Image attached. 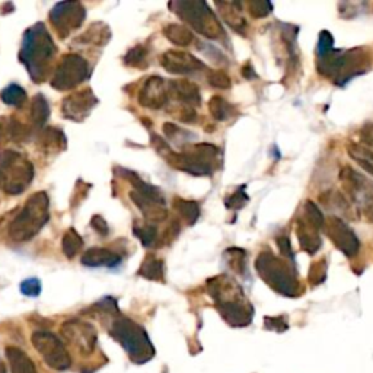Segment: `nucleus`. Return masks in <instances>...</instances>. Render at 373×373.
Segmentation results:
<instances>
[{
  "label": "nucleus",
  "mask_w": 373,
  "mask_h": 373,
  "mask_svg": "<svg viewBox=\"0 0 373 373\" xmlns=\"http://www.w3.org/2000/svg\"><path fill=\"white\" fill-rule=\"evenodd\" d=\"M56 53V44L43 22H37L23 34L19 60L35 83L45 82L50 75Z\"/></svg>",
  "instance_id": "obj_1"
},
{
  "label": "nucleus",
  "mask_w": 373,
  "mask_h": 373,
  "mask_svg": "<svg viewBox=\"0 0 373 373\" xmlns=\"http://www.w3.org/2000/svg\"><path fill=\"white\" fill-rule=\"evenodd\" d=\"M207 291L222 318L232 327H247L252 321L254 309L235 280L225 274L218 275L207 282Z\"/></svg>",
  "instance_id": "obj_2"
},
{
  "label": "nucleus",
  "mask_w": 373,
  "mask_h": 373,
  "mask_svg": "<svg viewBox=\"0 0 373 373\" xmlns=\"http://www.w3.org/2000/svg\"><path fill=\"white\" fill-rule=\"evenodd\" d=\"M48 219H50V199L44 191L34 192L10 221L8 235L14 242H27L38 235Z\"/></svg>",
  "instance_id": "obj_3"
},
{
  "label": "nucleus",
  "mask_w": 373,
  "mask_h": 373,
  "mask_svg": "<svg viewBox=\"0 0 373 373\" xmlns=\"http://www.w3.org/2000/svg\"><path fill=\"white\" fill-rule=\"evenodd\" d=\"M110 335L127 352L131 362L143 365L153 359L155 348L148 332L133 319L117 317L110 327Z\"/></svg>",
  "instance_id": "obj_4"
},
{
  "label": "nucleus",
  "mask_w": 373,
  "mask_h": 373,
  "mask_svg": "<svg viewBox=\"0 0 373 373\" xmlns=\"http://www.w3.org/2000/svg\"><path fill=\"white\" fill-rule=\"evenodd\" d=\"M256 269L260 278L278 293L295 297L299 295V282L293 267L270 251L260 252L256 260Z\"/></svg>",
  "instance_id": "obj_5"
},
{
  "label": "nucleus",
  "mask_w": 373,
  "mask_h": 373,
  "mask_svg": "<svg viewBox=\"0 0 373 373\" xmlns=\"http://www.w3.org/2000/svg\"><path fill=\"white\" fill-rule=\"evenodd\" d=\"M35 177L32 162L16 150L0 152V190L9 196L25 191Z\"/></svg>",
  "instance_id": "obj_6"
},
{
  "label": "nucleus",
  "mask_w": 373,
  "mask_h": 373,
  "mask_svg": "<svg viewBox=\"0 0 373 373\" xmlns=\"http://www.w3.org/2000/svg\"><path fill=\"white\" fill-rule=\"evenodd\" d=\"M366 54L360 48L354 50H332L319 57V74L330 78L335 85H346L352 78L365 74Z\"/></svg>",
  "instance_id": "obj_7"
},
{
  "label": "nucleus",
  "mask_w": 373,
  "mask_h": 373,
  "mask_svg": "<svg viewBox=\"0 0 373 373\" xmlns=\"http://www.w3.org/2000/svg\"><path fill=\"white\" fill-rule=\"evenodd\" d=\"M170 8L192 30L210 40H222L225 30L206 2H172Z\"/></svg>",
  "instance_id": "obj_8"
},
{
  "label": "nucleus",
  "mask_w": 373,
  "mask_h": 373,
  "mask_svg": "<svg viewBox=\"0 0 373 373\" xmlns=\"http://www.w3.org/2000/svg\"><path fill=\"white\" fill-rule=\"evenodd\" d=\"M123 172L126 174L124 178L133 185V190L130 191V199L140 209L146 222H163L168 218V210L162 191L158 187L144 183L135 172L126 170H123Z\"/></svg>",
  "instance_id": "obj_9"
},
{
  "label": "nucleus",
  "mask_w": 373,
  "mask_h": 373,
  "mask_svg": "<svg viewBox=\"0 0 373 373\" xmlns=\"http://www.w3.org/2000/svg\"><path fill=\"white\" fill-rule=\"evenodd\" d=\"M340 179L347 197L363 213L365 219L373 223V183L363 174L354 171L352 166H344Z\"/></svg>",
  "instance_id": "obj_10"
},
{
  "label": "nucleus",
  "mask_w": 373,
  "mask_h": 373,
  "mask_svg": "<svg viewBox=\"0 0 373 373\" xmlns=\"http://www.w3.org/2000/svg\"><path fill=\"white\" fill-rule=\"evenodd\" d=\"M91 76V66L79 54L70 53L63 56L56 67L50 85L57 91H70L88 80Z\"/></svg>",
  "instance_id": "obj_11"
},
{
  "label": "nucleus",
  "mask_w": 373,
  "mask_h": 373,
  "mask_svg": "<svg viewBox=\"0 0 373 373\" xmlns=\"http://www.w3.org/2000/svg\"><path fill=\"white\" fill-rule=\"evenodd\" d=\"M31 343L43 357L44 363L52 369L63 372L71 368L70 353L56 334L50 331H35L31 335Z\"/></svg>",
  "instance_id": "obj_12"
},
{
  "label": "nucleus",
  "mask_w": 373,
  "mask_h": 373,
  "mask_svg": "<svg viewBox=\"0 0 373 373\" xmlns=\"http://www.w3.org/2000/svg\"><path fill=\"white\" fill-rule=\"evenodd\" d=\"M87 18V9L76 0L58 2L50 10V22L60 38H66L69 35L82 27Z\"/></svg>",
  "instance_id": "obj_13"
},
{
  "label": "nucleus",
  "mask_w": 373,
  "mask_h": 373,
  "mask_svg": "<svg viewBox=\"0 0 373 373\" xmlns=\"http://www.w3.org/2000/svg\"><path fill=\"white\" fill-rule=\"evenodd\" d=\"M62 337L80 356H91L98 341L95 327L79 319L66 321L62 326Z\"/></svg>",
  "instance_id": "obj_14"
},
{
  "label": "nucleus",
  "mask_w": 373,
  "mask_h": 373,
  "mask_svg": "<svg viewBox=\"0 0 373 373\" xmlns=\"http://www.w3.org/2000/svg\"><path fill=\"white\" fill-rule=\"evenodd\" d=\"M326 229L331 242L335 245L337 249H340L347 258H353L357 256L360 242L354 231L348 226L343 219L332 216L328 221H326Z\"/></svg>",
  "instance_id": "obj_15"
},
{
  "label": "nucleus",
  "mask_w": 373,
  "mask_h": 373,
  "mask_svg": "<svg viewBox=\"0 0 373 373\" xmlns=\"http://www.w3.org/2000/svg\"><path fill=\"white\" fill-rule=\"evenodd\" d=\"M96 105H98V98L95 96L93 91L91 88H85L66 96L62 102V113L65 118L80 123L89 117Z\"/></svg>",
  "instance_id": "obj_16"
},
{
  "label": "nucleus",
  "mask_w": 373,
  "mask_h": 373,
  "mask_svg": "<svg viewBox=\"0 0 373 373\" xmlns=\"http://www.w3.org/2000/svg\"><path fill=\"white\" fill-rule=\"evenodd\" d=\"M161 65L172 75H191L200 70H206L207 66L200 58L181 50H170L162 54Z\"/></svg>",
  "instance_id": "obj_17"
},
{
  "label": "nucleus",
  "mask_w": 373,
  "mask_h": 373,
  "mask_svg": "<svg viewBox=\"0 0 373 373\" xmlns=\"http://www.w3.org/2000/svg\"><path fill=\"white\" fill-rule=\"evenodd\" d=\"M170 102L168 82L159 76H150L139 92V104L149 110H161Z\"/></svg>",
  "instance_id": "obj_18"
},
{
  "label": "nucleus",
  "mask_w": 373,
  "mask_h": 373,
  "mask_svg": "<svg viewBox=\"0 0 373 373\" xmlns=\"http://www.w3.org/2000/svg\"><path fill=\"white\" fill-rule=\"evenodd\" d=\"M168 89H170V98H175L177 101L187 104L188 106H199L201 104L200 89L190 80H170L168 82Z\"/></svg>",
  "instance_id": "obj_19"
},
{
  "label": "nucleus",
  "mask_w": 373,
  "mask_h": 373,
  "mask_svg": "<svg viewBox=\"0 0 373 373\" xmlns=\"http://www.w3.org/2000/svg\"><path fill=\"white\" fill-rule=\"evenodd\" d=\"M31 137V128L15 117H0V143H22Z\"/></svg>",
  "instance_id": "obj_20"
},
{
  "label": "nucleus",
  "mask_w": 373,
  "mask_h": 373,
  "mask_svg": "<svg viewBox=\"0 0 373 373\" xmlns=\"http://www.w3.org/2000/svg\"><path fill=\"white\" fill-rule=\"evenodd\" d=\"M80 262L83 266L96 269V267H108L114 269L122 264V257L117 252L108 248H91L82 256Z\"/></svg>",
  "instance_id": "obj_21"
},
{
  "label": "nucleus",
  "mask_w": 373,
  "mask_h": 373,
  "mask_svg": "<svg viewBox=\"0 0 373 373\" xmlns=\"http://www.w3.org/2000/svg\"><path fill=\"white\" fill-rule=\"evenodd\" d=\"M319 200H321L324 207L334 212V213H339L340 216H344L346 219H350V221L359 219V214H357L356 209L352 206V203L348 201L346 199V196H343L341 192H339V191L324 192V194L319 196Z\"/></svg>",
  "instance_id": "obj_22"
},
{
  "label": "nucleus",
  "mask_w": 373,
  "mask_h": 373,
  "mask_svg": "<svg viewBox=\"0 0 373 373\" xmlns=\"http://www.w3.org/2000/svg\"><path fill=\"white\" fill-rule=\"evenodd\" d=\"M319 231L314 229L310 225H308L302 218L297 219L296 222V235L299 239L300 248H302L305 252H308L309 256H314L318 252V249L322 245L321 236L318 235Z\"/></svg>",
  "instance_id": "obj_23"
},
{
  "label": "nucleus",
  "mask_w": 373,
  "mask_h": 373,
  "mask_svg": "<svg viewBox=\"0 0 373 373\" xmlns=\"http://www.w3.org/2000/svg\"><path fill=\"white\" fill-rule=\"evenodd\" d=\"M37 142L38 146L44 150V152H53V153H58L66 149V136L60 128L57 127H44L38 131L37 136Z\"/></svg>",
  "instance_id": "obj_24"
},
{
  "label": "nucleus",
  "mask_w": 373,
  "mask_h": 373,
  "mask_svg": "<svg viewBox=\"0 0 373 373\" xmlns=\"http://www.w3.org/2000/svg\"><path fill=\"white\" fill-rule=\"evenodd\" d=\"M5 353L9 362L10 373H38L32 359L22 348L16 346H8Z\"/></svg>",
  "instance_id": "obj_25"
},
{
  "label": "nucleus",
  "mask_w": 373,
  "mask_h": 373,
  "mask_svg": "<svg viewBox=\"0 0 373 373\" xmlns=\"http://www.w3.org/2000/svg\"><path fill=\"white\" fill-rule=\"evenodd\" d=\"M216 8L219 9L222 18L225 22L229 25L234 31L245 35L248 23L245 18L240 14V10L238 9V3H231V2H216Z\"/></svg>",
  "instance_id": "obj_26"
},
{
  "label": "nucleus",
  "mask_w": 373,
  "mask_h": 373,
  "mask_svg": "<svg viewBox=\"0 0 373 373\" xmlns=\"http://www.w3.org/2000/svg\"><path fill=\"white\" fill-rule=\"evenodd\" d=\"M137 274L148 280L163 282V278H165L163 261L156 258L155 256H146V258H144L142 262Z\"/></svg>",
  "instance_id": "obj_27"
},
{
  "label": "nucleus",
  "mask_w": 373,
  "mask_h": 373,
  "mask_svg": "<svg viewBox=\"0 0 373 373\" xmlns=\"http://www.w3.org/2000/svg\"><path fill=\"white\" fill-rule=\"evenodd\" d=\"M48 117H50V105L43 93H37L32 98L31 105V120L34 127L38 130L44 128Z\"/></svg>",
  "instance_id": "obj_28"
},
{
  "label": "nucleus",
  "mask_w": 373,
  "mask_h": 373,
  "mask_svg": "<svg viewBox=\"0 0 373 373\" xmlns=\"http://www.w3.org/2000/svg\"><path fill=\"white\" fill-rule=\"evenodd\" d=\"M110 38H111L110 28H108L102 22H95L85 31V34H83L80 38H78V41L102 47L110 41Z\"/></svg>",
  "instance_id": "obj_29"
},
{
  "label": "nucleus",
  "mask_w": 373,
  "mask_h": 373,
  "mask_svg": "<svg viewBox=\"0 0 373 373\" xmlns=\"http://www.w3.org/2000/svg\"><path fill=\"white\" fill-rule=\"evenodd\" d=\"M347 152H348V156L362 166L368 174L373 175V150L372 149L363 146V144H360V143H348Z\"/></svg>",
  "instance_id": "obj_30"
},
{
  "label": "nucleus",
  "mask_w": 373,
  "mask_h": 373,
  "mask_svg": "<svg viewBox=\"0 0 373 373\" xmlns=\"http://www.w3.org/2000/svg\"><path fill=\"white\" fill-rule=\"evenodd\" d=\"M163 35L166 40H170L178 47H187L194 40L192 32L187 27L179 25V23H168L163 28Z\"/></svg>",
  "instance_id": "obj_31"
},
{
  "label": "nucleus",
  "mask_w": 373,
  "mask_h": 373,
  "mask_svg": "<svg viewBox=\"0 0 373 373\" xmlns=\"http://www.w3.org/2000/svg\"><path fill=\"white\" fill-rule=\"evenodd\" d=\"M209 111L216 122H226V120H229L236 113L235 106L222 98V96H213L209 101Z\"/></svg>",
  "instance_id": "obj_32"
},
{
  "label": "nucleus",
  "mask_w": 373,
  "mask_h": 373,
  "mask_svg": "<svg viewBox=\"0 0 373 373\" xmlns=\"http://www.w3.org/2000/svg\"><path fill=\"white\" fill-rule=\"evenodd\" d=\"M172 204H174V209L179 213V216H181L188 225H194L197 222L200 216V207L196 201L175 197Z\"/></svg>",
  "instance_id": "obj_33"
},
{
  "label": "nucleus",
  "mask_w": 373,
  "mask_h": 373,
  "mask_svg": "<svg viewBox=\"0 0 373 373\" xmlns=\"http://www.w3.org/2000/svg\"><path fill=\"white\" fill-rule=\"evenodd\" d=\"M133 234L140 239L143 247H155L158 242V229L153 223L149 222H136L133 225Z\"/></svg>",
  "instance_id": "obj_34"
},
{
  "label": "nucleus",
  "mask_w": 373,
  "mask_h": 373,
  "mask_svg": "<svg viewBox=\"0 0 373 373\" xmlns=\"http://www.w3.org/2000/svg\"><path fill=\"white\" fill-rule=\"evenodd\" d=\"M0 100L9 106H22L27 101V91L16 83H10L0 92Z\"/></svg>",
  "instance_id": "obj_35"
},
{
  "label": "nucleus",
  "mask_w": 373,
  "mask_h": 373,
  "mask_svg": "<svg viewBox=\"0 0 373 373\" xmlns=\"http://www.w3.org/2000/svg\"><path fill=\"white\" fill-rule=\"evenodd\" d=\"M82 248H83V238L78 234L76 229L70 227L69 231H66L62 240V249L65 252V256L67 258H74L79 254Z\"/></svg>",
  "instance_id": "obj_36"
},
{
  "label": "nucleus",
  "mask_w": 373,
  "mask_h": 373,
  "mask_svg": "<svg viewBox=\"0 0 373 373\" xmlns=\"http://www.w3.org/2000/svg\"><path fill=\"white\" fill-rule=\"evenodd\" d=\"M225 260L227 261V266L231 267V270L239 275H244L247 273V254L244 249L229 248L225 252Z\"/></svg>",
  "instance_id": "obj_37"
},
{
  "label": "nucleus",
  "mask_w": 373,
  "mask_h": 373,
  "mask_svg": "<svg viewBox=\"0 0 373 373\" xmlns=\"http://www.w3.org/2000/svg\"><path fill=\"white\" fill-rule=\"evenodd\" d=\"M302 219L317 231L324 229V226H326V219H324L322 212L318 209L315 203H312L309 200L304 203V218Z\"/></svg>",
  "instance_id": "obj_38"
},
{
  "label": "nucleus",
  "mask_w": 373,
  "mask_h": 373,
  "mask_svg": "<svg viewBox=\"0 0 373 373\" xmlns=\"http://www.w3.org/2000/svg\"><path fill=\"white\" fill-rule=\"evenodd\" d=\"M148 60V50L143 45H136L130 48L124 56V63L130 67H144Z\"/></svg>",
  "instance_id": "obj_39"
},
{
  "label": "nucleus",
  "mask_w": 373,
  "mask_h": 373,
  "mask_svg": "<svg viewBox=\"0 0 373 373\" xmlns=\"http://www.w3.org/2000/svg\"><path fill=\"white\" fill-rule=\"evenodd\" d=\"M248 200H249V197L247 196V192H245V185H242L240 188H238L234 194L226 197L225 206L231 210H239L245 206Z\"/></svg>",
  "instance_id": "obj_40"
},
{
  "label": "nucleus",
  "mask_w": 373,
  "mask_h": 373,
  "mask_svg": "<svg viewBox=\"0 0 373 373\" xmlns=\"http://www.w3.org/2000/svg\"><path fill=\"white\" fill-rule=\"evenodd\" d=\"M326 275H327V262H326V260H321V261H317V262L312 264L310 269H309L308 279H309L310 284L317 286L324 282Z\"/></svg>",
  "instance_id": "obj_41"
},
{
  "label": "nucleus",
  "mask_w": 373,
  "mask_h": 373,
  "mask_svg": "<svg viewBox=\"0 0 373 373\" xmlns=\"http://www.w3.org/2000/svg\"><path fill=\"white\" fill-rule=\"evenodd\" d=\"M207 80L213 88H218V89H229L232 85L231 78L222 70H210L207 75Z\"/></svg>",
  "instance_id": "obj_42"
},
{
  "label": "nucleus",
  "mask_w": 373,
  "mask_h": 373,
  "mask_svg": "<svg viewBox=\"0 0 373 373\" xmlns=\"http://www.w3.org/2000/svg\"><path fill=\"white\" fill-rule=\"evenodd\" d=\"M247 6L251 16L257 19L269 16L273 10V5L270 2H261V0H258V2H248Z\"/></svg>",
  "instance_id": "obj_43"
},
{
  "label": "nucleus",
  "mask_w": 373,
  "mask_h": 373,
  "mask_svg": "<svg viewBox=\"0 0 373 373\" xmlns=\"http://www.w3.org/2000/svg\"><path fill=\"white\" fill-rule=\"evenodd\" d=\"M21 293L25 295L28 297H37L41 293V282L37 278H31V279H25L21 283Z\"/></svg>",
  "instance_id": "obj_44"
},
{
  "label": "nucleus",
  "mask_w": 373,
  "mask_h": 373,
  "mask_svg": "<svg viewBox=\"0 0 373 373\" xmlns=\"http://www.w3.org/2000/svg\"><path fill=\"white\" fill-rule=\"evenodd\" d=\"M334 50V37L328 31H321L318 41V56L324 57Z\"/></svg>",
  "instance_id": "obj_45"
},
{
  "label": "nucleus",
  "mask_w": 373,
  "mask_h": 373,
  "mask_svg": "<svg viewBox=\"0 0 373 373\" xmlns=\"http://www.w3.org/2000/svg\"><path fill=\"white\" fill-rule=\"evenodd\" d=\"M95 308H98L100 310L105 312V314H118L117 300L110 297V296H106L102 300H100V302L95 305Z\"/></svg>",
  "instance_id": "obj_46"
},
{
  "label": "nucleus",
  "mask_w": 373,
  "mask_h": 373,
  "mask_svg": "<svg viewBox=\"0 0 373 373\" xmlns=\"http://www.w3.org/2000/svg\"><path fill=\"white\" fill-rule=\"evenodd\" d=\"M275 242H278V247H279V251L280 254L289 260H293V249L291 247V240H289V238L286 235H280L275 238Z\"/></svg>",
  "instance_id": "obj_47"
},
{
  "label": "nucleus",
  "mask_w": 373,
  "mask_h": 373,
  "mask_svg": "<svg viewBox=\"0 0 373 373\" xmlns=\"http://www.w3.org/2000/svg\"><path fill=\"white\" fill-rule=\"evenodd\" d=\"M266 328L267 330H273L278 332H283L284 330H287V322L284 319V317H275V318H266Z\"/></svg>",
  "instance_id": "obj_48"
},
{
  "label": "nucleus",
  "mask_w": 373,
  "mask_h": 373,
  "mask_svg": "<svg viewBox=\"0 0 373 373\" xmlns=\"http://www.w3.org/2000/svg\"><path fill=\"white\" fill-rule=\"evenodd\" d=\"M178 120H181L183 123H187V124H191V123H196L197 122V114L194 111V108L192 106H188V105H184L183 110L178 113Z\"/></svg>",
  "instance_id": "obj_49"
},
{
  "label": "nucleus",
  "mask_w": 373,
  "mask_h": 373,
  "mask_svg": "<svg viewBox=\"0 0 373 373\" xmlns=\"http://www.w3.org/2000/svg\"><path fill=\"white\" fill-rule=\"evenodd\" d=\"M91 226H92L93 229H95L96 232H98L100 235H102V236H106L108 232H110V227H108L105 219L102 218V216H100V214H95V216H93L92 221H91Z\"/></svg>",
  "instance_id": "obj_50"
},
{
  "label": "nucleus",
  "mask_w": 373,
  "mask_h": 373,
  "mask_svg": "<svg viewBox=\"0 0 373 373\" xmlns=\"http://www.w3.org/2000/svg\"><path fill=\"white\" fill-rule=\"evenodd\" d=\"M360 139H362L368 146L373 148V124H368L360 131Z\"/></svg>",
  "instance_id": "obj_51"
},
{
  "label": "nucleus",
  "mask_w": 373,
  "mask_h": 373,
  "mask_svg": "<svg viewBox=\"0 0 373 373\" xmlns=\"http://www.w3.org/2000/svg\"><path fill=\"white\" fill-rule=\"evenodd\" d=\"M242 76H244L245 79H248V80H251V79H257V78H258L257 74L254 71V67H252V65H251L249 62L245 63V65L242 66Z\"/></svg>",
  "instance_id": "obj_52"
}]
</instances>
